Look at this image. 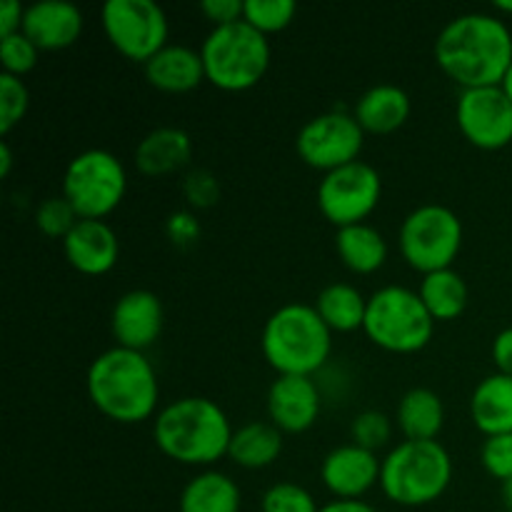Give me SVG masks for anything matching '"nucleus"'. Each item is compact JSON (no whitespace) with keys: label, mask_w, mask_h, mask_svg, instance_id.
Masks as SVG:
<instances>
[{"label":"nucleus","mask_w":512,"mask_h":512,"mask_svg":"<svg viewBox=\"0 0 512 512\" xmlns=\"http://www.w3.org/2000/svg\"><path fill=\"white\" fill-rule=\"evenodd\" d=\"M383 460L378 453L348 443L330 450L320 463V480L335 500H363L375 485H380Z\"/></svg>","instance_id":"obj_14"},{"label":"nucleus","mask_w":512,"mask_h":512,"mask_svg":"<svg viewBox=\"0 0 512 512\" xmlns=\"http://www.w3.org/2000/svg\"><path fill=\"white\" fill-rule=\"evenodd\" d=\"M193 158V140L185 130L163 125L145 135L135 148V168L148 178H163L183 170Z\"/></svg>","instance_id":"obj_19"},{"label":"nucleus","mask_w":512,"mask_h":512,"mask_svg":"<svg viewBox=\"0 0 512 512\" xmlns=\"http://www.w3.org/2000/svg\"><path fill=\"white\" fill-rule=\"evenodd\" d=\"M435 63L463 90L503 83L512 65V33L503 18L463 13L435 40Z\"/></svg>","instance_id":"obj_1"},{"label":"nucleus","mask_w":512,"mask_h":512,"mask_svg":"<svg viewBox=\"0 0 512 512\" xmlns=\"http://www.w3.org/2000/svg\"><path fill=\"white\" fill-rule=\"evenodd\" d=\"M503 505H505V510L512 512V480L503 483Z\"/></svg>","instance_id":"obj_43"},{"label":"nucleus","mask_w":512,"mask_h":512,"mask_svg":"<svg viewBox=\"0 0 512 512\" xmlns=\"http://www.w3.org/2000/svg\"><path fill=\"white\" fill-rule=\"evenodd\" d=\"M410 110H413L410 95L400 85L380 83L360 95L353 115L365 133L390 135L408 123Z\"/></svg>","instance_id":"obj_21"},{"label":"nucleus","mask_w":512,"mask_h":512,"mask_svg":"<svg viewBox=\"0 0 512 512\" xmlns=\"http://www.w3.org/2000/svg\"><path fill=\"white\" fill-rule=\"evenodd\" d=\"M245 0H203L200 3V13L213 23V28L220 25H230L243 20Z\"/></svg>","instance_id":"obj_38"},{"label":"nucleus","mask_w":512,"mask_h":512,"mask_svg":"<svg viewBox=\"0 0 512 512\" xmlns=\"http://www.w3.org/2000/svg\"><path fill=\"white\" fill-rule=\"evenodd\" d=\"M40 50L35 48L33 40L25 33L8 35V38H0V60H3V73L15 75V78H23L25 73L38 65Z\"/></svg>","instance_id":"obj_34"},{"label":"nucleus","mask_w":512,"mask_h":512,"mask_svg":"<svg viewBox=\"0 0 512 512\" xmlns=\"http://www.w3.org/2000/svg\"><path fill=\"white\" fill-rule=\"evenodd\" d=\"M25 8L18 0H3L0 3V38H8L23 30Z\"/></svg>","instance_id":"obj_39"},{"label":"nucleus","mask_w":512,"mask_h":512,"mask_svg":"<svg viewBox=\"0 0 512 512\" xmlns=\"http://www.w3.org/2000/svg\"><path fill=\"white\" fill-rule=\"evenodd\" d=\"M470 418L475 428L490 435L512 433V378L495 373L480 380L470 398Z\"/></svg>","instance_id":"obj_22"},{"label":"nucleus","mask_w":512,"mask_h":512,"mask_svg":"<svg viewBox=\"0 0 512 512\" xmlns=\"http://www.w3.org/2000/svg\"><path fill=\"white\" fill-rule=\"evenodd\" d=\"M283 453V433L273 423H245L233 430L228 458L248 470H263Z\"/></svg>","instance_id":"obj_25"},{"label":"nucleus","mask_w":512,"mask_h":512,"mask_svg":"<svg viewBox=\"0 0 512 512\" xmlns=\"http://www.w3.org/2000/svg\"><path fill=\"white\" fill-rule=\"evenodd\" d=\"M78 213H75L73 205L63 198V195H53V198H45L43 203L35 208V225L43 235L48 238L65 240L70 230L78 225Z\"/></svg>","instance_id":"obj_30"},{"label":"nucleus","mask_w":512,"mask_h":512,"mask_svg":"<svg viewBox=\"0 0 512 512\" xmlns=\"http://www.w3.org/2000/svg\"><path fill=\"white\" fill-rule=\"evenodd\" d=\"M143 68L145 80H148L155 90H163V93L173 95L190 93V90H195L205 80L200 50L188 48V45L168 43L158 55H153Z\"/></svg>","instance_id":"obj_20"},{"label":"nucleus","mask_w":512,"mask_h":512,"mask_svg":"<svg viewBox=\"0 0 512 512\" xmlns=\"http://www.w3.org/2000/svg\"><path fill=\"white\" fill-rule=\"evenodd\" d=\"M298 5L293 0H245L243 20L263 35L280 33L293 23Z\"/></svg>","instance_id":"obj_29"},{"label":"nucleus","mask_w":512,"mask_h":512,"mask_svg":"<svg viewBox=\"0 0 512 512\" xmlns=\"http://www.w3.org/2000/svg\"><path fill=\"white\" fill-rule=\"evenodd\" d=\"M315 310L333 333H353L363 328L368 298L350 283H330L315 298Z\"/></svg>","instance_id":"obj_28"},{"label":"nucleus","mask_w":512,"mask_h":512,"mask_svg":"<svg viewBox=\"0 0 512 512\" xmlns=\"http://www.w3.org/2000/svg\"><path fill=\"white\" fill-rule=\"evenodd\" d=\"M103 30L115 50L133 63H148L168 45V15L153 0H108Z\"/></svg>","instance_id":"obj_10"},{"label":"nucleus","mask_w":512,"mask_h":512,"mask_svg":"<svg viewBox=\"0 0 512 512\" xmlns=\"http://www.w3.org/2000/svg\"><path fill=\"white\" fill-rule=\"evenodd\" d=\"M65 260L83 275H105L115 268L120 240L105 220H78L63 240Z\"/></svg>","instance_id":"obj_18"},{"label":"nucleus","mask_w":512,"mask_h":512,"mask_svg":"<svg viewBox=\"0 0 512 512\" xmlns=\"http://www.w3.org/2000/svg\"><path fill=\"white\" fill-rule=\"evenodd\" d=\"M335 250L345 268L355 275H373L388 260V243L383 233L368 223L340 228L335 235Z\"/></svg>","instance_id":"obj_24"},{"label":"nucleus","mask_w":512,"mask_h":512,"mask_svg":"<svg viewBox=\"0 0 512 512\" xmlns=\"http://www.w3.org/2000/svg\"><path fill=\"white\" fill-rule=\"evenodd\" d=\"M455 120L470 145L480 150H500L512 143V100L500 85L463 90Z\"/></svg>","instance_id":"obj_13"},{"label":"nucleus","mask_w":512,"mask_h":512,"mask_svg":"<svg viewBox=\"0 0 512 512\" xmlns=\"http://www.w3.org/2000/svg\"><path fill=\"white\" fill-rule=\"evenodd\" d=\"M398 240L403 260L418 273L453 268L463 248V220L448 205L425 203L408 213Z\"/></svg>","instance_id":"obj_9"},{"label":"nucleus","mask_w":512,"mask_h":512,"mask_svg":"<svg viewBox=\"0 0 512 512\" xmlns=\"http://www.w3.org/2000/svg\"><path fill=\"white\" fill-rule=\"evenodd\" d=\"M383 180L373 165L355 160L343 168L325 173L318 185V208L335 228L365 223L378 208Z\"/></svg>","instance_id":"obj_11"},{"label":"nucleus","mask_w":512,"mask_h":512,"mask_svg":"<svg viewBox=\"0 0 512 512\" xmlns=\"http://www.w3.org/2000/svg\"><path fill=\"white\" fill-rule=\"evenodd\" d=\"M260 350L278 375L313 378L333 353V330L323 323L315 305H280L263 325Z\"/></svg>","instance_id":"obj_4"},{"label":"nucleus","mask_w":512,"mask_h":512,"mask_svg":"<svg viewBox=\"0 0 512 512\" xmlns=\"http://www.w3.org/2000/svg\"><path fill=\"white\" fill-rule=\"evenodd\" d=\"M83 10L68 0H40L25 8L23 30L38 50H63L83 33Z\"/></svg>","instance_id":"obj_17"},{"label":"nucleus","mask_w":512,"mask_h":512,"mask_svg":"<svg viewBox=\"0 0 512 512\" xmlns=\"http://www.w3.org/2000/svg\"><path fill=\"white\" fill-rule=\"evenodd\" d=\"M493 363L498 373L512 378V328L500 330L493 340Z\"/></svg>","instance_id":"obj_40"},{"label":"nucleus","mask_w":512,"mask_h":512,"mask_svg":"<svg viewBox=\"0 0 512 512\" xmlns=\"http://www.w3.org/2000/svg\"><path fill=\"white\" fill-rule=\"evenodd\" d=\"M453 483V458L438 440H403L383 458L380 490L403 508H423Z\"/></svg>","instance_id":"obj_5"},{"label":"nucleus","mask_w":512,"mask_h":512,"mask_svg":"<svg viewBox=\"0 0 512 512\" xmlns=\"http://www.w3.org/2000/svg\"><path fill=\"white\" fill-rule=\"evenodd\" d=\"M323 390L318 380L305 375H278L268 390V418L280 433H305L318 420Z\"/></svg>","instance_id":"obj_15"},{"label":"nucleus","mask_w":512,"mask_h":512,"mask_svg":"<svg viewBox=\"0 0 512 512\" xmlns=\"http://www.w3.org/2000/svg\"><path fill=\"white\" fill-rule=\"evenodd\" d=\"M233 428L215 400L180 398L160 408L153 440L160 453L180 465H213L228 455Z\"/></svg>","instance_id":"obj_3"},{"label":"nucleus","mask_w":512,"mask_h":512,"mask_svg":"<svg viewBox=\"0 0 512 512\" xmlns=\"http://www.w3.org/2000/svg\"><path fill=\"white\" fill-rule=\"evenodd\" d=\"M10 168H13V153H10V145L3 140V143H0V175L8 178Z\"/></svg>","instance_id":"obj_42"},{"label":"nucleus","mask_w":512,"mask_h":512,"mask_svg":"<svg viewBox=\"0 0 512 512\" xmlns=\"http://www.w3.org/2000/svg\"><path fill=\"white\" fill-rule=\"evenodd\" d=\"M165 233H168L170 243L178 245V248H190L195 240L200 238L203 228H200V220L195 218L193 210H175L165 220Z\"/></svg>","instance_id":"obj_37"},{"label":"nucleus","mask_w":512,"mask_h":512,"mask_svg":"<svg viewBox=\"0 0 512 512\" xmlns=\"http://www.w3.org/2000/svg\"><path fill=\"white\" fill-rule=\"evenodd\" d=\"M395 420L405 440H435L445 423L443 400L430 388L408 390L400 400Z\"/></svg>","instance_id":"obj_26"},{"label":"nucleus","mask_w":512,"mask_h":512,"mask_svg":"<svg viewBox=\"0 0 512 512\" xmlns=\"http://www.w3.org/2000/svg\"><path fill=\"white\" fill-rule=\"evenodd\" d=\"M270 55L268 35L245 20L213 28L200 45L205 80L228 93L255 88L268 73Z\"/></svg>","instance_id":"obj_6"},{"label":"nucleus","mask_w":512,"mask_h":512,"mask_svg":"<svg viewBox=\"0 0 512 512\" xmlns=\"http://www.w3.org/2000/svg\"><path fill=\"white\" fill-rule=\"evenodd\" d=\"M350 438H353L355 445L370 450V453H378L385 445H390V438H393V423L385 413L380 410H365V413H358L350 423Z\"/></svg>","instance_id":"obj_31"},{"label":"nucleus","mask_w":512,"mask_h":512,"mask_svg":"<svg viewBox=\"0 0 512 512\" xmlns=\"http://www.w3.org/2000/svg\"><path fill=\"white\" fill-rule=\"evenodd\" d=\"M363 333L388 353L410 355L433 340L435 320L415 290L385 285L368 298Z\"/></svg>","instance_id":"obj_7"},{"label":"nucleus","mask_w":512,"mask_h":512,"mask_svg":"<svg viewBox=\"0 0 512 512\" xmlns=\"http://www.w3.org/2000/svg\"><path fill=\"white\" fill-rule=\"evenodd\" d=\"M30 105V93L25 83L15 75L0 73V133L8 135L25 118Z\"/></svg>","instance_id":"obj_33"},{"label":"nucleus","mask_w":512,"mask_h":512,"mask_svg":"<svg viewBox=\"0 0 512 512\" xmlns=\"http://www.w3.org/2000/svg\"><path fill=\"white\" fill-rule=\"evenodd\" d=\"M163 303L153 290H128L110 313V330L120 348L145 353L163 333Z\"/></svg>","instance_id":"obj_16"},{"label":"nucleus","mask_w":512,"mask_h":512,"mask_svg":"<svg viewBox=\"0 0 512 512\" xmlns=\"http://www.w3.org/2000/svg\"><path fill=\"white\" fill-rule=\"evenodd\" d=\"M320 512H378L365 500H333L328 505H320Z\"/></svg>","instance_id":"obj_41"},{"label":"nucleus","mask_w":512,"mask_h":512,"mask_svg":"<svg viewBox=\"0 0 512 512\" xmlns=\"http://www.w3.org/2000/svg\"><path fill=\"white\" fill-rule=\"evenodd\" d=\"M500 88H503L505 95H508V98L512 100V65L508 68V73H505V78H503V83H500Z\"/></svg>","instance_id":"obj_44"},{"label":"nucleus","mask_w":512,"mask_h":512,"mask_svg":"<svg viewBox=\"0 0 512 512\" xmlns=\"http://www.w3.org/2000/svg\"><path fill=\"white\" fill-rule=\"evenodd\" d=\"M420 300L425 303L428 313L433 315L435 323H448V320L460 318L468 308V283L453 268L435 270V273L423 275L418 290Z\"/></svg>","instance_id":"obj_27"},{"label":"nucleus","mask_w":512,"mask_h":512,"mask_svg":"<svg viewBox=\"0 0 512 512\" xmlns=\"http://www.w3.org/2000/svg\"><path fill=\"white\" fill-rule=\"evenodd\" d=\"M260 512H320L313 493L298 483H275L265 490Z\"/></svg>","instance_id":"obj_32"},{"label":"nucleus","mask_w":512,"mask_h":512,"mask_svg":"<svg viewBox=\"0 0 512 512\" xmlns=\"http://www.w3.org/2000/svg\"><path fill=\"white\" fill-rule=\"evenodd\" d=\"M240 505L238 483L218 470H205L188 480L178 500L180 512H240Z\"/></svg>","instance_id":"obj_23"},{"label":"nucleus","mask_w":512,"mask_h":512,"mask_svg":"<svg viewBox=\"0 0 512 512\" xmlns=\"http://www.w3.org/2000/svg\"><path fill=\"white\" fill-rule=\"evenodd\" d=\"M85 388L95 410L115 423L135 425L158 415V375L138 350L115 345L100 353L90 363Z\"/></svg>","instance_id":"obj_2"},{"label":"nucleus","mask_w":512,"mask_h":512,"mask_svg":"<svg viewBox=\"0 0 512 512\" xmlns=\"http://www.w3.org/2000/svg\"><path fill=\"white\" fill-rule=\"evenodd\" d=\"M128 190L125 165L110 150L90 148L75 155L63 175V198L80 220H103L123 203Z\"/></svg>","instance_id":"obj_8"},{"label":"nucleus","mask_w":512,"mask_h":512,"mask_svg":"<svg viewBox=\"0 0 512 512\" xmlns=\"http://www.w3.org/2000/svg\"><path fill=\"white\" fill-rule=\"evenodd\" d=\"M183 193L193 208H213L220 200V183L210 170H193V173L185 175L183 180Z\"/></svg>","instance_id":"obj_36"},{"label":"nucleus","mask_w":512,"mask_h":512,"mask_svg":"<svg viewBox=\"0 0 512 512\" xmlns=\"http://www.w3.org/2000/svg\"><path fill=\"white\" fill-rule=\"evenodd\" d=\"M363 143L365 130L360 128L355 115L330 110V113L315 115L300 128L295 150L305 165L325 175L360 160Z\"/></svg>","instance_id":"obj_12"},{"label":"nucleus","mask_w":512,"mask_h":512,"mask_svg":"<svg viewBox=\"0 0 512 512\" xmlns=\"http://www.w3.org/2000/svg\"><path fill=\"white\" fill-rule=\"evenodd\" d=\"M480 463L485 473L493 475L500 483L512 480V433L490 435L480 448Z\"/></svg>","instance_id":"obj_35"},{"label":"nucleus","mask_w":512,"mask_h":512,"mask_svg":"<svg viewBox=\"0 0 512 512\" xmlns=\"http://www.w3.org/2000/svg\"><path fill=\"white\" fill-rule=\"evenodd\" d=\"M495 10L503 15H512V0H495Z\"/></svg>","instance_id":"obj_45"}]
</instances>
